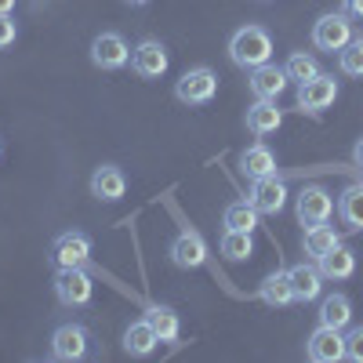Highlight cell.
<instances>
[{"mask_svg":"<svg viewBox=\"0 0 363 363\" xmlns=\"http://www.w3.org/2000/svg\"><path fill=\"white\" fill-rule=\"evenodd\" d=\"M229 58H233V66H240V69L251 73V69L272 62V37L265 33L262 26L236 29L233 40H229Z\"/></svg>","mask_w":363,"mask_h":363,"instance_id":"cell-1","label":"cell"},{"mask_svg":"<svg viewBox=\"0 0 363 363\" xmlns=\"http://www.w3.org/2000/svg\"><path fill=\"white\" fill-rule=\"evenodd\" d=\"M55 298L62 301L66 309L91 306V298H95V280L87 277V269H84V265L58 269V272H55Z\"/></svg>","mask_w":363,"mask_h":363,"instance_id":"cell-2","label":"cell"},{"mask_svg":"<svg viewBox=\"0 0 363 363\" xmlns=\"http://www.w3.org/2000/svg\"><path fill=\"white\" fill-rule=\"evenodd\" d=\"M218 95V77L215 69H207V66H193L178 77L174 84V99L182 106H207V102H215Z\"/></svg>","mask_w":363,"mask_h":363,"instance_id":"cell-3","label":"cell"},{"mask_svg":"<svg viewBox=\"0 0 363 363\" xmlns=\"http://www.w3.org/2000/svg\"><path fill=\"white\" fill-rule=\"evenodd\" d=\"M51 356L62 363H77L91 356V330L84 323H62L51 335Z\"/></svg>","mask_w":363,"mask_h":363,"instance_id":"cell-4","label":"cell"},{"mask_svg":"<svg viewBox=\"0 0 363 363\" xmlns=\"http://www.w3.org/2000/svg\"><path fill=\"white\" fill-rule=\"evenodd\" d=\"M352 37L356 33H352V22H349L345 11H330V15L316 18V26H313V48L316 51H327V55L342 51Z\"/></svg>","mask_w":363,"mask_h":363,"instance_id":"cell-5","label":"cell"},{"mask_svg":"<svg viewBox=\"0 0 363 363\" xmlns=\"http://www.w3.org/2000/svg\"><path fill=\"white\" fill-rule=\"evenodd\" d=\"M171 66V58H167V48L153 37H145L131 48V69L142 77V80H160Z\"/></svg>","mask_w":363,"mask_h":363,"instance_id":"cell-6","label":"cell"},{"mask_svg":"<svg viewBox=\"0 0 363 363\" xmlns=\"http://www.w3.org/2000/svg\"><path fill=\"white\" fill-rule=\"evenodd\" d=\"M338 99V80L330 73H316L313 80L298 84V109L301 113H323Z\"/></svg>","mask_w":363,"mask_h":363,"instance_id":"cell-7","label":"cell"},{"mask_svg":"<svg viewBox=\"0 0 363 363\" xmlns=\"http://www.w3.org/2000/svg\"><path fill=\"white\" fill-rule=\"evenodd\" d=\"M91 258V236L80 229L69 233H58L55 244H51V265L55 269H69V265H87Z\"/></svg>","mask_w":363,"mask_h":363,"instance_id":"cell-8","label":"cell"},{"mask_svg":"<svg viewBox=\"0 0 363 363\" xmlns=\"http://www.w3.org/2000/svg\"><path fill=\"white\" fill-rule=\"evenodd\" d=\"M91 62H95L99 69H106V73L124 69L131 62V48L120 33H99L95 40H91Z\"/></svg>","mask_w":363,"mask_h":363,"instance_id":"cell-9","label":"cell"},{"mask_svg":"<svg viewBox=\"0 0 363 363\" xmlns=\"http://www.w3.org/2000/svg\"><path fill=\"white\" fill-rule=\"evenodd\" d=\"M306 352H309L313 363H338V359H345V335L320 323L306 342Z\"/></svg>","mask_w":363,"mask_h":363,"instance_id":"cell-10","label":"cell"},{"mask_svg":"<svg viewBox=\"0 0 363 363\" xmlns=\"http://www.w3.org/2000/svg\"><path fill=\"white\" fill-rule=\"evenodd\" d=\"M294 211H298V222H301V225H320V222L330 218L335 200H330V193H327L323 186H306V189L298 193Z\"/></svg>","mask_w":363,"mask_h":363,"instance_id":"cell-11","label":"cell"},{"mask_svg":"<svg viewBox=\"0 0 363 363\" xmlns=\"http://www.w3.org/2000/svg\"><path fill=\"white\" fill-rule=\"evenodd\" d=\"M258 215H280V211L287 207V186L277 178V174H269V178H255L251 182V196Z\"/></svg>","mask_w":363,"mask_h":363,"instance_id":"cell-12","label":"cell"},{"mask_svg":"<svg viewBox=\"0 0 363 363\" xmlns=\"http://www.w3.org/2000/svg\"><path fill=\"white\" fill-rule=\"evenodd\" d=\"M171 262L178 269H200L207 262V240L196 233V229H182L174 240H171Z\"/></svg>","mask_w":363,"mask_h":363,"instance_id":"cell-13","label":"cell"},{"mask_svg":"<svg viewBox=\"0 0 363 363\" xmlns=\"http://www.w3.org/2000/svg\"><path fill=\"white\" fill-rule=\"evenodd\" d=\"M124 193H128V174L116 164L95 167V174H91V196H99L102 203H116Z\"/></svg>","mask_w":363,"mask_h":363,"instance_id":"cell-14","label":"cell"},{"mask_svg":"<svg viewBox=\"0 0 363 363\" xmlns=\"http://www.w3.org/2000/svg\"><path fill=\"white\" fill-rule=\"evenodd\" d=\"M247 84H251V95H255V99H280L284 91L291 87L287 69H284V66H272V62H265V66L251 69Z\"/></svg>","mask_w":363,"mask_h":363,"instance_id":"cell-15","label":"cell"},{"mask_svg":"<svg viewBox=\"0 0 363 363\" xmlns=\"http://www.w3.org/2000/svg\"><path fill=\"white\" fill-rule=\"evenodd\" d=\"M291 277V287H294V301H313L320 298L323 291V272H320V262H298L287 269Z\"/></svg>","mask_w":363,"mask_h":363,"instance_id":"cell-16","label":"cell"},{"mask_svg":"<svg viewBox=\"0 0 363 363\" xmlns=\"http://www.w3.org/2000/svg\"><path fill=\"white\" fill-rule=\"evenodd\" d=\"M280 124H284V109L277 106V99H258V102L247 109V131L258 135V138L272 135Z\"/></svg>","mask_w":363,"mask_h":363,"instance_id":"cell-17","label":"cell"},{"mask_svg":"<svg viewBox=\"0 0 363 363\" xmlns=\"http://www.w3.org/2000/svg\"><path fill=\"white\" fill-rule=\"evenodd\" d=\"M240 171H244L251 182L255 178H269V174H277V157H272V149L265 142H255V145H247L244 153H240Z\"/></svg>","mask_w":363,"mask_h":363,"instance_id":"cell-18","label":"cell"},{"mask_svg":"<svg viewBox=\"0 0 363 363\" xmlns=\"http://www.w3.org/2000/svg\"><path fill=\"white\" fill-rule=\"evenodd\" d=\"M338 244H342V236L335 233V225H327V222L306 225V240H301V247H306V255H309L313 262H320L323 255H330Z\"/></svg>","mask_w":363,"mask_h":363,"instance_id":"cell-19","label":"cell"},{"mask_svg":"<svg viewBox=\"0 0 363 363\" xmlns=\"http://www.w3.org/2000/svg\"><path fill=\"white\" fill-rule=\"evenodd\" d=\"M338 218L345 222V229L363 233V182H352V186L342 189V196H338Z\"/></svg>","mask_w":363,"mask_h":363,"instance_id":"cell-20","label":"cell"},{"mask_svg":"<svg viewBox=\"0 0 363 363\" xmlns=\"http://www.w3.org/2000/svg\"><path fill=\"white\" fill-rule=\"evenodd\" d=\"M258 298L265 301V306H272V309H287L294 301L291 277H287V272H272V277H265L262 287H258Z\"/></svg>","mask_w":363,"mask_h":363,"instance_id":"cell-21","label":"cell"},{"mask_svg":"<svg viewBox=\"0 0 363 363\" xmlns=\"http://www.w3.org/2000/svg\"><path fill=\"white\" fill-rule=\"evenodd\" d=\"M320 272H323V280H349L352 272H356V251H349L345 244H338L330 255L320 258Z\"/></svg>","mask_w":363,"mask_h":363,"instance_id":"cell-22","label":"cell"},{"mask_svg":"<svg viewBox=\"0 0 363 363\" xmlns=\"http://www.w3.org/2000/svg\"><path fill=\"white\" fill-rule=\"evenodd\" d=\"M157 345H160V338H157V330L149 327V320H135L124 330V352L128 356H149Z\"/></svg>","mask_w":363,"mask_h":363,"instance_id":"cell-23","label":"cell"},{"mask_svg":"<svg viewBox=\"0 0 363 363\" xmlns=\"http://www.w3.org/2000/svg\"><path fill=\"white\" fill-rule=\"evenodd\" d=\"M320 323L335 327V330H345L352 323V301L345 294H327L320 301Z\"/></svg>","mask_w":363,"mask_h":363,"instance_id":"cell-24","label":"cell"},{"mask_svg":"<svg viewBox=\"0 0 363 363\" xmlns=\"http://www.w3.org/2000/svg\"><path fill=\"white\" fill-rule=\"evenodd\" d=\"M145 320H149V327L157 330L160 342H174V338L182 335V320H178V313H174L171 306H153V309H145Z\"/></svg>","mask_w":363,"mask_h":363,"instance_id":"cell-25","label":"cell"},{"mask_svg":"<svg viewBox=\"0 0 363 363\" xmlns=\"http://www.w3.org/2000/svg\"><path fill=\"white\" fill-rule=\"evenodd\" d=\"M218 251H222V258H229V262H244V258H251V255H255V240H251V233L225 229V233H222Z\"/></svg>","mask_w":363,"mask_h":363,"instance_id":"cell-26","label":"cell"},{"mask_svg":"<svg viewBox=\"0 0 363 363\" xmlns=\"http://www.w3.org/2000/svg\"><path fill=\"white\" fill-rule=\"evenodd\" d=\"M225 229H240V233H255L258 229V211L251 200H236L225 207Z\"/></svg>","mask_w":363,"mask_h":363,"instance_id":"cell-27","label":"cell"},{"mask_svg":"<svg viewBox=\"0 0 363 363\" xmlns=\"http://www.w3.org/2000/svg\"><path fill=\"white\" fill-rule=\"evenodd\" d=\"M338 69H342L345 77L363 80V33H359V37H352V40L338 51Z\"/></svg>","mask_w":363,"mask_h":363,"instance_id":"cell-28","label":"cell"},{"mask_svg":"<svg viewBox=\"0 0 363 363\" xmlns=\"http://www.w3.org/2000/svg\"><path fill=\"white\" fill-rule=\"evenodd\" d=\"M287 80H294V84H306V80H313L316 73H320V62L313 55H306V51H294L291 58H287Z\"/></svg>","mask_w":363,"mask_h":363,"instance_id":"cell-29","label":"cell"},{"mask_svg":"<svg viewBox=\"0 0 363 363\" xmlns=\"http://www.w3.org/2000/svg\"><path fill=\"white\" fill-rule=\"evenodd\" d=\"M345 359L363 363V327H352L345 335Z\"/></svg>","mask_w":363,"mask_h":363,"instance_id":"cell-30","label":"cell"},{"mask_svg":"<svg viewBox=\"0 0 363 363\" xmlns=\"http://www.w3.org/2000/svg\"><path fill=\"white\" fill-rule=\"evenodd\" d=\"M15 37H18L15 18H11V15H0V51H4V48H11V44H15Z\"/></svg>","mask_w":363,"mask_h":363,"instance_id":"cell-31","label":"cell"},{"mask_svg":"<svg viewBox=\"0 0 363 363\" xmlns=\"http://www.w3.org/2000/svg\"><path fill=\"white\" fill-rule=\"evenodd\" d=\"M345 15L349 18H363V0H345Z\"/></svg>","mask_w":363,"mask_h":363,"instance_id":"cell-32","label":"cell"},{"mask_svg":"<svg viewBox=\"0 0 363 363\" xmlns=\"http://www.w3.org/2000/svg\"><path fill=\"white\" fill-rule=\"evenodd\" d=\"M352 160H356V167H363V138H359L356 149H352Z\"/></svg>","mask_w":363,"mask_h":363,"instance_id":"cell-33","label":"cell"},{"mask_svg":"<svg viewBox=\"0 0 363 363\" xmlns=\"http://www.w3.org/2000/svg\"><path fill=\"white\" fill-rule=\"evenodd\" d=\"M15 11V0H0V15H11Z\"/></svg>","mask_w":363,"mask_h":363,"instance_id":"cell-34","label":"cell"},{"mask_svg":"<svg viewBox=\"0 0 363 363\" xmlns=\"http://www.w3.org/2000/svg\"><path fill=\"white\" fill-rule=\"evenodd\" d=\"M128 4H131V8H142V4H149V0H128Z\"/></svg>","mask_w":363,"mask_h":363,"instance_id":"cell-35","label":"cell"},{"mask_svg":"<svg viewBox=\"0 0 363 363\" xmlns=\"http://www.w3.org/2000/svg\"><path fill=\"white\" fill-rule=\"evenodd\" d=\"M0 157H4V145H0Z\"/></svg>","mask_w":363,"mask_h":363,"instance_id":"cell-36","label":"cell"}]
</instances>
